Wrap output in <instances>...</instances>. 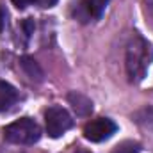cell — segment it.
Masks as SVG:
<instances>
[{
    "label": "cell",
    "instance_id": "1",
    "mask_svg": "<svg viewBox=\"0 0 153 153\" xmlns=\"http://www.w3.org/2000/svg\"><path fill=\"white\" fill-rule=\"evenodd\" d=\"M153 61V48L152 45L139 34H134L128 45H126V53H125V66H126V75L130 82L137 84L141 82L146 73L148 68Z\"/></svg>",
    "mask_w": 153,
    "mask_h": 153
},
{
    "label": "cell",
    "instance_id": "2",
    "mask_svg": "<svg viewBox=\"0 0 153 153\" xmlns=\"http://www.w3.org/2000/svg\"><path fill=\"white\" fill-rule=\"evenodd\" d=\"M4 137L5 141L13 143V144H34L38 143L39 137H41V128L39 125L30 119V117H22V119H16L13 121L11 125H7L4 128Z\"/></svg>",
    "mask_w": 153,
    "mask_h": 153
},
{
    "label": "cell",
    "instance_id": "3",
    "mask_svg": "<svg viewBox=\"0 0 153 153\" xmlns=\"http://www.w3.org/2000/svg\"><path fill=\"white\" fill-rule=\"evenodd\" d=\"M45 125H46V134L50 137L57 139L73 126V119L66 109L53 105L45 112Z\"/></svg>",
    "mask_w": 153,
    "mask_h": 153
},
{
    "label": "cell",
    "instance_id": "4",
    "mask_svg": "<svg viewBox=\"0 0 153 153\" xmlns=\"http://www.w3.org/2000/svg\"><path fill=\"white\" fill-rule=\"evenodd\" d=\"M117 130L116 123L109 117H98V119H91L85 126H84V137L91 143H102L109 137H112Z\"/></svg>",
    "mask_w": 153,
    "mask_h": 153
},
{
    "label": "cell",
    "instance_id": "5",
    "mask_svg": "<svg viewBox=\"0 0 153 153\" xmlns=\"http://www.w3.org/2000/svg\"><path fill=\"white\" fill-rule=\"evenodd\" d=\"M68 102H70V105H71V109L76 112V116H89L93 112V102L85 96V94H82V93H70L68 94Z\"/></svg>",
    "mask_w": 153,
    "mask_h": 153
},
{
    "label": "cell",
    "instance_id": "6",
    "mask_svg": "<svg viewBox=\"0 0 153 153\" xmlns=\"http://www.w3.org/2000/svg\"><path fill=\"white\" fill-rule=\"evenodd\" d=\"M16 100H18V91L9 82L0 80V112L9 111L16 103Z\"/></svg>",
    "mask_w": 153,
    "mask_h": 153
},
{
    "label": "cell",
    "instance_id": "7",
    "mask_svg": "<svg viewBox=\"0 0 153 153\" xmlns=\"http://www.w3.org/2000/svg\"><path fill=\"white\" fill-rule=\"evenodd\" d=\"M20 66L23 68V71L27 73V76L34 82H43V70L38 62L34 61V57L30 55H23L20 59Z\"/></svg>",
    "mask_w": 153,
    "mask_h": 153
},
{
    "label": "cell",
    "instance_id": "8",
    "mask_svg": "<svg viewBox=\"0 0 153 153\" xmlns=\"http://www.w3.org/2000/svg\"><path fill=\"white\" fill-rule=\"evenodd\" d=\"M132 117H134V121H135L137 125H141L143 128L153 130V107H144V109L137 111Z\"/></svg>",
    "mask_w": 153,
    "mask_h": 153
},
{
    "label": "cell",
    "instance_id": "9",
    "mask_svg": "<svg viewBox=\"0 0 153 153\" xmlns=\"http://www.w3.org/2000/svg\"><path fill=\"white\" fill-rule=\"evenodd\" d=\"M109 2H111V0H89V2H87V9H89V13H91L94 18H102V14L105 13Z\"/></svg>",
    "mask_w": 153,
    "mask_h": 153
},
{
    "label": "cell",
    "instance_id": "10",
    "mask_svg": "<svg viewBox=\"0 0 153 153\" xmlns=\"http://www.w3.org/2000/svg\"><path fill=\"white\" fill-rule=\"evenodd\" d=\"M141 152V144L135 141H123L116 146L112 153H139Z\"/></svg>",
    "mask_w": 153,
    "mask_h": 153
},
{
    "label": "cell",
    "instance_id": "11",
    "mask_svg": "<svg viewBox=\"0 0 153 153\" xmlns=\"http://www.w3.org/2000/svg\"><path fill=\"white\" fill-rule=\"evenodd\" d=\"M143 4H144V11H146V16L152 20V23H153V0H143Z\"/></svg>",
    "mask_w": 153,
    "mask_h": 153
},
{
    "label": "cell",
    "instance_id": "12",
    "mask_svg": "<svg viewBox=\"0 0 153 153\" xmlns=\"http://www.w3.org/2000/svg\"><path fill=\"white\" fill-rule=\"evenodd\" d=\"M23 29H25V34L30 36V34L34 32V22H32L30 18H27V20L23 22Z\"/></svg>",
    "mask_w": 153,
    "mask_h": 153
},
{
    "label": "cell",
    "instance_id": "13",
    "mask_svg": "<svg viewBox=\"0 0 153 153\" xmlns=\"http://www.w3.org/2000/svg\"><path fill=\"white\" fill-rule=\"evenodd\" d=\"M11 2H13V4H14V5H16L18 9H25L27 5H30V4H34L36 0H11Z\"/></svg>",
    "mask_w": 153,
    "mask_h": 153
},
{
    "label": "cell",
    "instance_id": "14",
    "mask_svg": "<svg viewBox=\"0 0 153 153\" xmlns=\"http://www.w3.org/2000/svg\"><path fill=\"white\" fill-rule=\"evenodd\" d=\"M36 2H38L41 7H53L59 0H36Z\"/></svg>",
    "mask_w": 153,
    "mask_h": 153
},
{
    "label": "cell",
    "instance_id": "15",
    "mask_svg": "<svg viewBox=\"0 0 153 153\" xmlns=\"http://www.w3.org/2000/svg\"><path fill=\"white\" fill-rule=\"evenodd\" d=\"M4 20H5V14H4V11L0 9V32H2V29H4Z\"/></svg>",
    "mask_w": 153,
    "mask_h": 153
}]
</instances>
